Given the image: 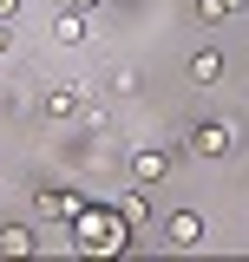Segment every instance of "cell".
<instances>
[{
    "instance_id": "6da1fadb",
    "label": "cell",
    "mask_w": 249,
    "mask_h": 262,
    "mask_svg": "<svg viewBox=\"0 0 249 262\" xmlns=\"http://www.w3.org/2000/svg\"><path fill=\"white\" fill-rule=\"evenodd\" d=\"M72 243L92 249V256H118L125 243H131V223H125L118 210H86V203H79V216H72Z\"/></svg>"
},
{
    "instance_id": "7a4b0ae2",
    "label": "cell",
    "mask_w": 249,
    "mask_h": 262,
    "mask_svg": "<svg viewBox=\"0 0 249 262\" xmlns=\"http://www.w3.org/2000/svg\"><path fill=\"white\" fill-rule=\"evenodd\" d=\"M230 144H236V125H223V118L190 131V151H197V158H230Z\"/></svg>"
},
{
    "instance_id": "3957f363",
    "label": "cell",
    "mask_w": 249,
    "mask_h": 262,
    "mask_svg": "<svg viewBox=\"0 0 249 262\" xmlns=\"http://www.w3.org/2000/svg\"><path fill=\"white\" fill-rule=\"evenodd\" d=\"M203 236H210V229H203V216H197V210H177V216L164 223V243H171V249H197Z\"/></svg>"
},
{
    "instance_id": "277c9868",
    "label": "cell",
    "mask_w": 249,
    "mask_h": 262,
    "mask_svg": "<svg viewBox=\"0 0 249 262\" xmlns=\"http://www.w3.org/2000/svg\"><path fill=\"white\" fill-rule=\"evenodd\" d=\"M164 170H171V158H164L157 144L131 151V184H144V190H151V184H164Z\"/></svg>"
},
{
    "instance_id": "5b68a950",
    "label": "cell",
    "mask_w": 249,
    "mask_h": 262,
    "mask_svg": "<svg viewBox=\"0 0 249 262\" xmlns=\"http://www.w3.org/2000/svg\"><path fill=\"white\" fill-rule=\"evenodd\" d=\"M86 13H72V7H59V13H53V39H59V46H86Z\"/></svg>"
},
{
    "instance_id": "8992f818",
    "label": "cell",
    "mask_w": 249,
    "mask_h": 262,
    "mask_svg": "<svg viewBox=\"0 0 249 262\" xmlns=\"http://www.w3.org/2000/svg\"><path fill=\"white\" fill-rule=\"evenodd\" d=\"M217 79H223V53H217V46L190 53V85H217Z\"/></svg>"
},
{
    "instance_id": "52a82bcc",
    "label": "cell",
    "mask_w": 249,
    "mask_h": 262,
    "mask_svg": "<svg viewBox=\"0 0 249 262\" xmlns=\"http://www.w3.org/2000/svg\"><path fill=\"white\" fill-rule=\"evenodd\" d=\"M33 249H39V243H33L27 223H7V229H0V256H33Z\"/></svg>"
},
{
    "instance_id": "ba28073f",
    "label": "cell",
    "mask_w": 249,
    "mask_h": 262,
    "mask_svg": "<svg viewBox=\"0 0 249 262\" xmlns=\"http://www.w3.org/2000/svg\"><path fill=\"white\" fill-rule=\"evenodd\" d=\"M33 203H39V216H66V223L79 216V196H66V190H39Z\"/></svg>"
},
{
    "instance_id": "9c48e42d",
    "label": "cell",
    "mask_w": 249,
    "mask_h": 262,
    "mask_svg": "<svg viewBox=\"0 0 249 262\" xmlns=\"http://www.w3.org/2000/svg\"><path fill=\"white\" fill-rule=\"evenodd\" d=\"M72 105H79L72 85H46V98H39V112H46V118H72Z\"/></svg>"
},
{
    "instance_id": "30bf717a",
    "label": "cell",
    "mask_w": 249,
    "mask_h": 262,
    "mask_svg": "<svg viewBox=\"0 0 249 262\" xmlns=\"http://www.w3.org/2000/svg\"><path fill=\"white\" fill-rule=\"evenodd\" d=\"M118 216H125V223H144V184H138V190L118 203Z\"/></svg>"
},
{
    "instance_id": "8fae6325",
    "label": "cell",
    "mask_w": 249,
    "mask_h": 262,
    "mask_svg": "<svg viewBox=\"0 0 249 262\" xmlns=\"http://www.w3.org/2000/svg\"><path fill=\"white\" fill-rule=\"evenodd\" d=\"M197 20H203V27H217V20H230V7H223V0H197Z\"/></svg>"
},
{
    "instance_id": "7c38bea8",
    "label": "cell",
    "mask_w": 249,
    "mask_h": 262,
    "mask_svg": "<svg viewBox=\"0 0 249 262\" xmlns=\"http://www.w3.org/2000/svg\"><path fill=\"white\" fill-rule=\"evenodd\" d=\"M13 13H20V0H0V20H13Z\"/></svg>"
},
{
    "instance_id": "4fadbf2b",
    "label": "cell",
    "mask_w": 249,
    "mask_h": 262,
    "mask_svg": "<svg viewBox=\"0 0 249 262\" xmlns=\"http://www.w3.org/2000/svg\"><path fill=\"white\" fill-rule=\"evenodd\" d=\"M59 7H72V13H86V7H98V0H59Z\"/></svg>"
},
{
    "instance_id": "5bb4252c",
    "label": "cell",
    "mask_w": 249,
    "mask_h": 262,
    "mask_svg": "<svg viewBox=\"0 0 249 262\" xmlns=\"http://www.w3.org/2000/svg\"><path fill=\"white\" fill-rule=\"evenodd\" d=\"M7 39H13V33H7V20H0V53H7Z\"/></svg>"
},
{
    "instance_id": "9a60e30c",
    "label": "cell",
    "mask_w": 249,
    "mask_h": 262,
    "mask_svg": "<svg viewBox=\"0 0 249 262\" xmlns=\"http://www.w3.org/2000/svg\"><path fill=\"white\" fill-rule=\"evenodd\" d=\"M223 7H230V13H243V0H223Z\"/></svg>"
}]
</instances>
